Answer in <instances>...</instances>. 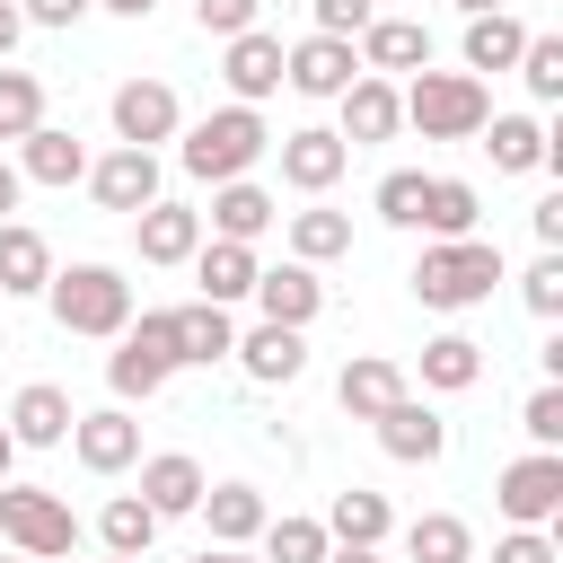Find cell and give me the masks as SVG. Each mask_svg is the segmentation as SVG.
<instances>
[{
    "instance_id": "cell-1",
    "label": "cell",
    "mask_w": 563,
    "mask_h": 563,
    "mask_svg": "<svg viewBox=\"0 0 563 563\" xmlns=\"http://www.w3.org/2000/svg\"><path fill=\"white\" fill-rule=\"evenodd\" d=\"M493 282H501V246H493V238H431V246H422V264H413V299H422V308H440V317L484 308V299H493Z\"/></svg>"
},
{
    "instance_id": "cell-2",
    "label": "cell",
    "mask_w": 563,
    "mask_h": 563,
    "mask_svg": "<svg viewBox=\"0 0 563 563\" xmlns=\"http://www.w3.org/2000/svg\"><path fill=\"white\" fill-rule=\"evenodd\" d=\"M396 106H405V123H413L422 141H475V132L493 123L484 79H466V70H413V79L396 88Z\"/></svg>"
},
{
    "instance_id": "cell-3",
    "label": "cell",
    "mask_w": 563,
    "mask_h": 563,
    "mask_svg": "<svg viewBox=\"0 0 563 563\" xmlns=\"http://www.w3.org/2000/svg\"><path fill=\"white\" fill-rule=\"evenodd\" d=\"M264 150H273L264 114H255V106H220V114H202V123L185 132V150H176V158H185V176H194V185H238Z\"/></svg>"
},
{
    "instance_id": "cell-4",
    "label": "cell",
    "mask_w": 563,
    "mask_h": 563,
    "mask_svg": "<svg viewBox=\"0 0 563 563\" xmlns=\"http://www.w3.org/2000/svg\"><path fill=\"white\" fill-rule=\"evenodd\" d=\"M44 299H53V325L62 334H123L132 325V282L114 273V264H53V282H44Z\"/></svg>"
},
{
    "instance_id": "cell-5",
    "label": "cell",
    "mask_w": 563,
    "mask_h": 563,
    "mask_svg": "<svg viewBox=\"0 0 563 563\" xmlns=\"http://www.w3.org/2000/svg\"><path fill=\"white\" fill-rule=\"evenodd\" d=\"M185 361H176V325H167V308H141L123 334H114V352H106V387H114V405H150L167 378H176Z\"/></svg>"
},
{
    "instance_id": "cell-6",
    "label": "cell",
    "mask_w": 563,
    "mask_h": 563,
    "mask_svg": "<svg viewBox=\"0 0 563 563\" xmlns=\"http://www.w3.org/2000/svg\"><path fill=\"white\" fill-rule=\"evenodd\" d=\"M0 537H9L26 563H62V554H79V519H70V501L44 493V484H0Z\"/></svg>"
},
{
    "instance_id": "cell-7",
    "label": "cell",
    "mask_w": 563,
    "mask_h": 563,
    "mask_svg": "<svg viewBox=\"0 0 563 563\" xmlns=\"http://www.w3.org/2000/svg\"><path fill=\"white\" fill-rule=\"evenodd\" d=\"M493 501H501L510 528H554V510H563V449L510 457V466L493 475Z\"/></svg>"
},
{
    "instance_id": "cell-8",
    "label": "cell",
    "mask_w": 563,
    "mask_h": 563,
    "mask_svg": "<svg viewBox=\"0 0 563 563\" xmlns=\"http://www.w3.org/2000/svg\"><path fill=\"white\" fill-rule=\"evenodd\" d=\"M185 132V106L167 79H123L114 88V150H158Z\"/></svg>"
},
{
    "instance_id": "cell-9",
    "label": "cell",
    "mask_w": 563,
    "mask_h": 563,
    "mask_svg": "<svg viewBox=\"0 0 563 563\" xmlns=\"http://www.w3.org/2000/svg\"><path fill=\"white\" fill-rule=\"evenodd\" d=\"M361 79V53L343 44V35H299V44H282V88L290 97H343Z\"/></svg>"
},
{
    "instance_id": "cell-10",
    "label": "cell",
    "mask_w": 563,
    "mask_h": 563,
    "mask_svg": "<svg viewBox=\"0 0 563 563\" xmlns=\"http://www.w3.org/2000/svg\"><path fill=\"white\" fill-rule=\"evenodd\" d=\"M352 53L369 79H413V70H431V26L422 18H369Z\"/></svg>"
},
{
    "instance_id": "cell-11",
    "label": "cell",
    "mask_w": 563,
    "mask_h": 563,
    "mask_svg": "<svg viewBox=\"0 0 563 563\" xmlns=\"http://www.w3.org/2000/svg\"><path fill=\"white\" fill-rule=\"evenodd\" d=\"M70 457H79L88 475H123V466H141V422H132L123 405H97V413L70 422Z\"/></svg>"
},
{
    "instance_id": "cell-12",
    "label": "cell",
    "mask_w": 563,
    "mask_h": 563,
    "mask_svg": "<svg viewBox=\"0 0 563 563\" xmlns=\"http://www.w3.org/2000/svg\"><path fill=\"white\" fill-rule=\"evenodd\" d=\"M220 79H229V106H264L282 88V35H264V26L229 35L220 44Z\"/></svg>"
},
{
    "instance_id": "cell-13",
    "label": "cell",
    "mask_w": 563,
    "mask_h": 563,
    "mask_svg": "<svg viewBox=\"0 0 563 563\" xmlns=\"http://www.w3.org/2000/svg\"><path fill=\"white\" fill-rule=\"evenodd\" d=\"M334 106H343V123H334V141H343V150H369V141H396V132H405L396 79H369V70H361V79H352Z\"/></svg>"
},
{
    "instance_id": "cell-14",
    "label": "cell",
    "mask_w": 563,
    "mask_h": 563,
    "mask_svg": "<svg viewBox=\"0 0 563 563\" xmlns=\"http://www.w3.org/2000/svg\"><path fill=\"white\" fill-rule=\"evenodd\" d=\"M343 167H352V150H343L325 123L282 132V185H290V194H334V185H343Z\"/></svg>"
},
{
    "instance_id": "cell-15",
    "label": "cell",
    "mask_w": 563,
    "mask_h": 563,
    "mask_svg": "<svg viewBox=\"0 0 563 563\" xmlns=\"http://www.w3.org/2000/svg\"><path fill=\"white\" fill-rule=\"evenodd\" d=\"M246 299L264 308V325H290V334H308V325H317V308H325V282H317L308 264H264Z\"/></svg>"
},
{
    "instance_id": "cell-16",
    "label": "cell",
    "mask_w": 563,
    "mask_h": 563,
    "mask_svg": "<svg viewBox=\"0 0 563 563\" xmlns=\"http://www.w3.org/2000/svg\"><path fill=\"white\" fill-rule=\"evenodd\" d=\"M88 194L106 211H150L158 202V150H106V158H88Z\"/></svg>"
},
{
    "instance_id": "cell-17",
    "label": "cell",
    "mask_w": 563,
    "mask_h": 563,
    "mask_svg": "<svg viewBox=\"0 0 563 563\" xmlns=\"http://www.w3.org/2000/svg\"><path fill=\"white\" fill-rule=\"evenodd\" d=\"M132 246H141V264H194V246H202V211L158 194L150 211H132Z\"/></svg>"
},
{
    "instance_id": "cell-18",
    "label": "cell",
    "mask_w": 563,
    "mask_h": 563,
    "mask_svg": "<svg viewBox=\"0 0 563 563\" xmlns=\"http://www.w3.org/2000/svg\"><path fill=\"white\" fill-rule=\"evenodd\" d=\"M70 422H79V405H70V387H53V378H35V387L9 396V440H18V449H62Z\"/></svg>"
},
{
    "instance_id": "cell-19",
    "label": "cell",
    "mask_w": 563,
    "mask_h": 563,
    "mask_svg": "<svg viewBox=\"0 0 563 563\" xmlns=\"http://www.w3.org/2000/svg\"><path fill=\"white\" fill-rule=\"evenodd\" d=\"M369 431H378V449H387L396 466H431V457L449 449V422H440V413H431L422 396H396V405H387V413H378Z\"/></svg>"
},
{
    "instance_id": "cell-20",
    "label": "cell",
    "mask_w": 563,
    "mask_h": 563,
    "mask_svg": "<svg viewBox=\"0 0 563 563\" xmlns=\"http://www.w3.org/2000/svg\"><path fill=\"white\" fill-rule=\"evenodd\" d=\"M273 220H282V202H273L255 176H238V185H211V211H202V229H211V238H229V246H255Z\"/></svg>"
},
{
    "instance_id": "cell-21",
    "label": "cell",
    "mask_w": 563,
    "mask_h": 563,
    "mask_svg": "<svg viewBox=\"0 0 563 563\" xmlns=\"http://www.w3.org/2000/svg\"><path fill=\"white\" fill-rule=\"evenodd\" d=\"M396 396H413V387H405V369H396L387 352H361V361H343V378H334V405H343L352 422H378Z\"/></svg>"
},
{
    "instance_id": "cell-22",
    "label": "cell",
    "mask_w": 563,
    "mask_h": 563,
    "mask_svg": "<svg viewBox=\"0 0 563 563\" xmlns=\"http://www.w3.org/2000/svg\"><path fill=\"white\" fill-rule=\"evenodd\" d=\"M202 493H211V475H202L185 449H158V457H141V501H150L158 519H185V510H202Z\"/></svg>"
},
{
    "instance_id": "cell-23",
    "label": "cell",
    "mask_w": 563,
    "mask_h": 563,
    "mask_svg": "<svg viewBox=\"0 0 563 563\" xmlns=\"http://www.w3.org/2000/svg\"><path fill=\"white\" fill-rule=\"evenodd\" d=\"M167 325H176V361H185V369H211V361L238 352V325H229V308H211V299L167 308Z\"/></svg>"
},
{
    "instance_id": "cell-24",
    "label": "cell",
    "mask_w": 563,
    "mask_h": 563,
    "mask_svg": "<svg viewBox=\"0 0 563 563\" xmlns=\"http://www.w3.org/2000/svg\"><path fill=\"white\" fill-rule=\"evenodd\" d=\"M255 387H290L299 369H308V334H290V325H255V334H238V352H229Z\"/></svg>"
},
{
    "instance_id": "cell-25",
    "label": "cell",
    "mask_w": 563,
    "mask_h": 563,
    "mask_svg": "<svg viewBox=\"0 0 563 563\" xmlns=\"http://www.w3.org/2000/svg\"><path fill=\"white\" fill-rule=\"evenodd\" d=\"M18 176H26V185H79V176H88V150H79V132H62V123H35V132L18 141Z\"/></svg>"
},
{
    "instance_id": "cell-26",
    "label": "cell",
    "mask_w": 563,
    "mask_h": 563,
    "mask_svg": "<svg viewBox=\"0 0 563 563\" xmlns=\"http://www.w3.org/2000/svg\"><path fill=\"white\" fill-rule=\"evenodd\" d=\"M255 273H264L255 246H229V238H202V246H194V282H202L211 308H238V299L255 290Z\"/></svg>"
},
{
    "instance_id": "cell-27",
    "label": "cell",
    "mask_w": 563,
    "mask_h": 563,
    "mask_svg": "<svg viewBox=\"0 0 563 563\" xmlns=\"http://www.w3.org/2000/svg\"><path fill=\"white\" fill-rule=\"evenodd\" d=\"M53 282V246L26 220H0V299H35Z\"/></svg>"
},
{
    "instance_id": "cell-28",
    "label": "cell",
    "mask_w": 563,
    "mask_h": 563,
    "mask_svg": "<svg viewBox=\"0 0 563 563\" xmlns=\"http://www.w3.org/2000/svg\"><path fill=\"white\" fill-rule=\"evenodd\" d=\"M475 220H484V194H475L466 176H422V220H413V229H431V238H475Z\"/></svg>"
},
{
    "instance_id": "cell-29",
    "label": "cell",
    "mask_w": 563,
    "mask_h": 563,
    "mask_svg": "<svg viewBox=\"0 0 563 563\" xmlns=\"http://www.w3.org/2000/svg\"><path fill=\"white\" fill-rule=\"evenodd\" d=\"M202 519H211V545H255L273 510H264L255 484H211V493H202Z\"/></svg>"
},
{
    "instance_id": "cell-30",
    "label": "cell",
    "mask_w": 563,
    "mask_h": 563,
    "mask_svg": "<svg viewBox=\"0 0 563 563\" xmlns=\"http://www.w3.org/2000/svg\"><path fill=\"white\" fill-rule=\"evenodd\" d=\"M387 528H396V510H387V493H369V484H343L334 510H325V537H334V545H387Z\"/></svg>"
},
{
    "instance_id": "cell-31",
    "label": "cell",
    "mask_w": 563,
    "mask_h": 563,
    "mask_svg": "<svg viewBox=\"0 0 563 563\" xmlns=\"http://www.w3.org/2000/svg\"><path fill=\"white\" fill-rule=\"evenodd\" d=\"M484 132H493V141H484V150H493V176H537V167H545V141H554V132H545L537 114H493Z\"/></svg>"
},
{
    "instance_id": "cell-32",
    "label": "cell",
    "mask_w": 563,
    "mask_h": 563,
    "mask_svg": "<svg viewBox=\"0 0 563 563\" xmlns=\"http://www.w3.org/2000/svg\"><path fill=\"white\" fill-rule=\"evenodd\" d=\"M97 545H106V554H132V563H150V545H158V510H150L141 493H114V501L97 510Z\"/></svg>"
},
{
    "instance_id": "cell-33",
    "label": "cell",
    "mask_w": 563,
    "mask_h": 563,
    "mask_svg": "<svg viewBox=\"0 0 563 563\" xmlns=\"http://www.w3.org/2000/svg\"><path fill=\"white\" fill-rule=\"evenodd\" d=\"M519 44H528V26L510 18V9H493V18H466V79H484V70H510L519 62Z\"/></svg>"
},
{
    "instance_id": "cell-34",
    "label": "cell",
    "mask_w": 563,
    "mask_h": 563,
    "mask_svg": "<svg viewBox=\"0 0 563 563\" xmlns=\"http://www.w3.org/2000/svg\"><path fill=\"white\" fill-rule=\"evenodd\" d=\"M334 255H352V220L343 211H325V202H308V211H290V264H334Z\"/></svg>"
},
{
    "instance_id": "cell-35",
    "label": "cell",
    "mask_w": 563,
    "mask_h": 563,
    "mask_svg": "<svg viewBox=\"0 0 563 563\" xmlns=\"http://www.w3.org/2000/svg\"><path fill=\"white\" fill-rule=\"evenodd\" d=\"M475 378H484V343H475V334H431V343H422V387L466 396Z\"/></svg>"
},
{
    "instance_id": "cell-36",
    "label": "cell",
    "mask_w": 563,
    "mask_h": 563,
    "mask_svg": "<svg viewBox=\"0 0 563 563\" xmlns=\"http://www.w3.org/2000/svg\"><path fill=\"white\" fill-rule=\"evenodd\" d=\"M405 563H475V528L457 510H422L405 528Z\"/></svg>"
},
{
    "instance_id": "cell-37",
    "label": "cell",
    "mask_w": 563,
    "mask_h": 563,
    "mask_svg": "<svg viewBox=\"0 0 563 563\" xmlns=\"http://www.w3.org/2000/svg\"><path fill=\"white\" fill-rule=\"evenodd\" d=\"M35 123H44V79L0 62V141H26Z\"/></svg>"
},
{
    "instance_id": "cell-38",
    "label": "cell",
    "mask_w": 563,
    "mask_h": 563,
    "mask_svg": "<svg viewBox=\"0 0 563 563\" xmlns=\"http://www.w3.org/2000/svg\"><path fill=\"white\" fill-rule=\"evenodd\" d=\"M325 519H264V563H325Z\"/></svg>"
},
{
    "instance_id": "cell-39",
    "label": "cell",
    "mask_w": 563,
    "mask_h": 563,
    "mask_svg": "<svg viewBox=\"0 0 563 563\" xmlns=\"http://www.w3.org/2000/svg\"><path fill=\"white\" fill-rule=\"evenodd\" d=\"M510 70L528 79V97H537V106H554V97H563V35H528Z\"/></svg>"
},
{
    "instance_id": "cell-40",
    "label": "cell",
    "mask_w": 563,
    "mask_h": 563,
    "mask_svg": "<svg viewBox=\"0 0 563 563\" xmlns=\"http://www.w3.org/2000/svg\"><path fill=\"white\" fill-rule=\"evenodd\" d=\"M369 202H378V220H387V229H413V220H422V167H387Z\"/></svg>"
},
{
    "instance_id": "cell-41",
    "label": "cell",
    "mask_w": 563,
    "mask_h": 563,
    "mask_svg": "<svg viewBox=\"0 0 563 563\" xmlns=\"http://www.w3.org/2000/svg\"><path fill=\"white\" fill-rule=\"evenodd\" d=\"M519 299H528V317H563V255H537L528 273H519Z\"/></svg>"
},
{
    "instance_id": "cell-42",
    "label": "cell",
    "mask_w": 563,
    "mask_h": 563,
    "mask_svg": "<svg viewBox=\"0 0 563 563\" xmlns=\"http://www.w3.org/2000/svg\"><path fill=\"white\" fill-rule=\"evenodd\" d=\"M519 431H528L537 449H563V387H554V378H545V387L519 405Z\"/></svg>"
},
{
    "instance_id": "cell-43",
    "label": "cell",
    "mask_w": 563,
    "mask_h": 563,
    "mask_svg": "<svg viewBox=\"0 0 563 563\" xmlns=\"http://www.w3.org/2000/svg\"><path fill=\"white\" fill-rule=\"evenodd\" d=\"M255 9H264V0H194V26L229 44V35H246V26H255Z\"/></svg>"
},
{
    "instance_id": "cell-44",
    "label": "cell",
    "mask_w": 563,
    "mask_h": 563,
    "mask_svg": "<svg viewBox=\"0 0 563 563\" xmlns=\"http://www.w3.org/2000/svg\"><path fill=\"white\" fill-rule=\"evenodd\" d=\"M308 9H317V35H343V44H361V26L378 18L369 0H308Z\"/></svg>"
},
{
    "instance_id": "cell-45",
    "label": "cell",
    "mask_w": 563,
    "mask_h": 563,
    "mask_svg": "<svg viewBox=\"0 0 563 563\" xmlns=\"http://www.w3.org/2000/svg\"><path fill=\"white\" fill-rule=\"evenodd\" d=\"M493 563H563V545H554L545 528H510V537L493 545Z\"/></svg>"
},
{
    "instance_id": "cell-46",
    "label": "cell",
    "mask_w": 563,
    "mask_h": 563,
    "mask_svg": "<svg viewBox=\"0 0 563 563\" xmlns=\"http://www.w3.org/2000/svg\"><path fill=\"white\" fill-rule=\"evenodd\" d=\"M88 9H97V0H18V18H26V26H79Z\"/></svg>"
},
{
    "instance_id": "cell-47",
    "label": "cell",
    "mask_w": 563,
    "mask_h": 563,
    "mask_svg": "<svg viewBox=\"0 0 563 563\" xmlns=\"http://www.w3.org/2000/svg\"><path fill=\"white\" fill-rule=\"evenodd\" d=\"M528 229H537V246L554 255V246H563V194H545V202L528 211Z\"/></svg>"
},
{
    "instance_id": "cell-48",
    "label": "cell",
    "mask_w": 563,
    "mask_h": 563,
    "mask_svg": "<svg viewBox=\"0 0 563 563\" xmlns=\"http://www.w3.org/2000/svg\"><path fill=\"white\" fill-rule=\"evenodd\" d=\"M18 35H26V18H18V0H0V62L18 53Z\"/></svg>"
},
{
    "instance_id": "cell-49",
    "label": "cell",
    "mask_w": 563,
    "mask_h": 563,
    "mask_svg": "<svg viewBox=\"0 0 563 563\" xmlns=\"http://www.w3.org/2000/svg\"><path fill=\"white\" fill-rule=\"evenodd\" d=\"M18 194H26V176H18V167H9V158H0V220H9V211H18Z\"/></svg>"
},
{
    "instance_id": "cell-50",
    "label": "cell",
    "mask_w": 563,
    "mask_h": 563,
    "mask_svg": "<svg viewBox=\"0 0 563 563\" xmlns=\"http://www.w3.org/2000/svg\"><path fill=\"white\" fill-rule=\"evenodd\" d=\"M325 563H387L378 545H325Z\"/></svg>"
},
{
    "instance_id": "cell-51",
    "label": "cell",
    "mask_w": 563,
    "mask_h": 563,
    "mask_svg": "<svg viewBox=\"0 0 563 563\" xmlns=\"http://www.w3.org/2000/svg\"><path fill=\"white\" fill-rule=\"evenodd\" d=\"M194 563H264V554H246V545H202Z\"/></svg>"
},
{
    "instance_id": "cell-52",
    "label": "cell",
    "mask_w": 563,
    "mask_h": 563,
    "mask_svg": "<svg viewBox=\"0 0 563 563\" xmlns=\"http://www.w3.org/2000/svg\"><path fill=\"white\" fill-rule=\"evenodd\" d=\"M97 9H114V18H150L158 0H97Z\"/></svg>"
},
{
    "instance_id": "cell-53",
    "label": "cell",
    "mask_w": 563,
    "mask_h": 563,
    "mask_svg": "<svg viewBox=\"0 0 563 563\" xmlns=\"http://www.w3.org/2000/svg\"><path fill=\"white\" fill-rule=\"evenodd\" d=\"M9 466H18V440H9V422H0V484H9Z\"/></svg>"
},
{
    "instance_id": "cell-54",
    "label": "cell",
    "mask_w": 563,
    "mask_h": 563,
    "mask_svg": "<svg viewBox=\"0 0 563 563\" xmlns=\"http://www.w3.org/2000/svg\"><path fill=\"white\" fill-rule=\"evenodd\" d=\"M457 9H466V18H493V9H510V0H457Z\"/></svg>"
},
{
    "instance_id": "cell-55",
    "label": "cell",
    "mask_w": 563,
    "mask_h": 563,
    "mask_svg": "<svg viewBox=\"0 0 563 563\" xmlns=\"http://www.w3.org/2000/svg\"><path fill=\"white\" fill-rule=\"evenodd\" d=\"M106 563H132V554H106Z\"/></svg>"
},
{
    "instance_id": "cell-56",
    "label": "cell",
    "mask_w": 563,
    "mask_h": 563,
    "mask_svg": "<svg viewBox=\"0 0 563 563\" xmlns=\"http://www.w3.org/2000/svg\"><path fill=\"white\" fill-rule=\"evenodd\" d=\"M0 563H9V554H0Z\"/></svg>"
}]
</instances>
